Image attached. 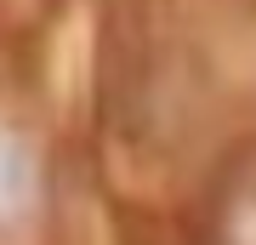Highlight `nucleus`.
Listing matches in <instances>:
<instances>
[{"instance_id": "nucleus-1", "label": "nucleus", "mask_w": 256, "mask_h": 245, "mask_svg": "<svg viewBox=\"0 0 256 245\" xmlns=\"http://www.w3.org/2000/svg\"><path fill=\"white\" fill-rule=\"evenodd\" d=\"M28 194H34V165H28V154L18 143L0 137V228L28 205Z\"/></svg>"}]
</instances>
